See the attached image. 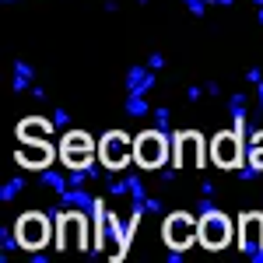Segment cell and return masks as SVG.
Returning a JSON list of instances; mask_svg holds the SVG:
<instances>
[{
	"label": "cell",
	"instance_id": "5",
	"mask_svg": "<svg viewBox=\"0 0 263 263\" xmlns=\"http://www.w3.org/2000/svg\"><path fill=\"white\" fill-rule=\"evenodd\" d=\"M193 218L190 214H176V218H168V242L172 246H186L190 242V235H193Z\"/></svg>",
	"mask_w": 263,
	"mask_h": 263
},
{
	"label": "cell",
	"instance_id": "4",
	"mask_svg": "<svg viewBox=\"0 0 263 263\" xmlns=\"http://www.w3.org/2000/svg\"><path fill=\"white\" fill-rule=\"evenodd\" d=\"M126 151H130V144H126L123 134H109L105 144H102V158H105V165H112V168H123L126 165Z\"/></svg>",
	"mask_w": 263,
	"mask_h": 263
},
{
	"label": "cell",
	"instance_id": "6",
	"mask_svg": "<svg viewBox=\"0 0 263 263\" xmlns=\"http://www.w3.org/2000/svg\"><path fill=\"white\" fill-rule=\"evenodd\" d=\"M242 246L249 249V253H256V249H263V218L260 214H249L242 224Z\"/></svg>",
	"mask_w": 263,
	"mask_h": 263
},
{
	"label": "cell",
	"instance_id": "1",
	"mask_svg": "<svg viewBox=\"0 0 263 263\" xmlns=\"http://www.w3.org/2000/svg\"><path fill=\"white\" fill-rule=\"evenodd\" d=\"M165 158V137L162 134H141V141H137V162L144 168H155V165H162Z\"/></svg>",
	"mask_w": 263,
	"mask_h": 263
},
{
	"label": "cell",
	"instance_id": "3",
	"mask_svg": "<svg viewBox=\"0 0 263 263\" xmlns=\"http://www.w3.org/2000/svg\"><path fill=\"white\" fill-rule=\"evenodd\" d=\"M46 232H49V224H46L42 214H28V218H21V224H18V239L25 246H39L42 239H46Z\"/></svg>",
	"mask_w": 263,
	"mask_h": 263
},
{
	"label": "cell",
	"instance_id": "8",
	"mask_svg": "<svg viewBox=\"0 0 263 263\" xmlns=\"http://www.w3.org/2000/svg\"><path fill=\"white\" fill-rule=\"evenodd\" d=\"M260 99H263V84H260Z\"/></svg>",
	"mask_w": 263,
	"mask_h": 263
},
{
	"label": "cell",
	"instance_id": "2",
	"mask_svg": "<svg viewBox=\"0 0 263 263\" xmlns=\"http://www.w3.org/2000/svg\"><path fill=\"white\" fill-rule=\"evenodd\" d=\"M228 218L224 214H218V211H207V218L200 221V235L207 246H224L228 242Z\"/></svg>",
	"mask_w": 263,
	"mask_h": 263
},
{
	"label": "cell",
	"instance_id": "7",
	"mask_svg": "<svg viewBox=\"0 0 263 263\" xmlns=\"http://www.w3.org/2000/svg\"><path fill=\"white\" fill-rule=\"evenodd\" d=\"M214 155H218L221 165L239 162V137H235V134H221V137L214 141Z\"/></svg>",
	"mask_w": 263,
	"mask_h": 263
}]
</instances>
